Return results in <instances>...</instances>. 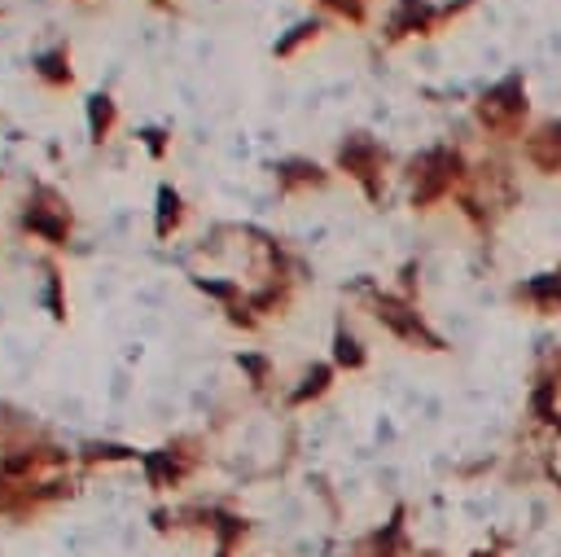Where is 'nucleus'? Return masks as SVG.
I'll list each match as a JSON object with an SVG mask.
<instances>
[{
	"label": "nucleus",
	"instance_id": "8",
	"mask_svg": "<svg viewBox=\"0 0 561 557\" xmlns=\"http://www.w3.org/2000/svg\"><path fill=\"white\" fill-rule=\"evenodd\" d=\"M513 298L539 316H561V263L552 272H535L530 281L513 285Z\"/></svg>",
	"mask_w": 561,
	"mask_h": 557
},
{
	"label": "nucleus",
	"instance_id": "3",
	"mask_svg": "<svg viewBox=\"0 0 561 557\" xmlns=\"http://www.w3.org/2000/svg\"><path fill=\"white\" fill-rule=\"evenodd\" d=\"M373 316H377V325H386L399 342H408V346H416V351H443L447 342H443V333H434L425 320H421V311H416V303L412 298H403V294H373Z\"/></svg>",
	"mask_w": 561,
	"mask_h": 557
},
{
	"label": "nucleus",
	"instance_id": "11",
	"mask_svg": "<svg viewBox=\"0 0 561 557\" xmlns=\"http://www.w3.org/2000/svg\"><path fill=\"white\" fill-rule=\"evenodd\" d=\"M324 184H329V175H324L316 162H307V158H289V162H280V167H276V189H280V193L324 189Z\"/></svg>",
	"mask_w": 561,
	"mask_h": 557
},
{
	"label": "nucleus",
	"instance_id": "12",
	"mask_svg": "<svg viewBox=\"0 0 561 557\" xmlns=\"http://www.w3.org/2000/svg\"><path fill=\"white\" fill-rule=\"evenodd\" d=\"M35 75H39L48 88H66V83H70V48L57 44V48L39 53V57H35Z\"/></svg>",
	"mask_w": 561,
	"mask_h": 557
},
{
	"label": "nucleus",
	"instance_id": "18",
	"mask_svg": "<svg viewBox=\"0 0 561 557\" xmlns=\"http://www.w3.org/2000/svg\"><path fill=\"white\" fill-rule=\"evenodd\" d=\"M44 303H48V316L53 320H66V298H61V272L48 268V289H44Z\"/></svg>",
	"mask_w": 561,
	"mask_h": 557
},
{
	"label": "nucleus",
	"instance_id": "17",
	"mask_svg": "<svg viewBox=\"0 0 561 557\" xmlns=\"http://www.w3.org/2000/svg\"><path fill=\"white\" fill-rule=\"evenodd\" d=\"M316 35H320V22H316V18H311V22H298V26H289V35H280V39L272 44V53H276V57H294V53H298L307 39H316Z\"/></svg>",
	"mask_w": 561,
	"mask_h": 557
},
{
	"label": "nucleus",
	"instance_id": "9",
	"mask_svg": "<svg viewBox=\"0 0 561 557\" xmlns=\"http://www.w3.org/2000/svg\"><path fill=\"white\" fill-rule=\"evenodd\" d=\"M355 557H412V539H408V526H403V509L381 522L373 535H364L355 544Z\"/></svg>",
	"mask_w": 561,
	"mask_h": 557
},
{
	"label": "nucleus",
	"instance_id": "1",
	"mask_svg": "<svg viewBox=\"0 0 561 557\" xmlns=\"http://www.w3.org/2000/svg\"><path fill=\"white\" fill-rule=\"evenodd\" d=\"M408 180H412V206L430 211L460 193V184L469 180V162L451 145H430L408 162Z\"/></svg>",
	"mask_w": 561,
	"mask_h": 557
},
{
	"label": "nucleus",
	"instance_id": "5",
	"mask_svg": "<svg viewBox=\"0 0 561 557\" xmlns=\"http://www.w3.org/2000/svg\"><path fill=\"white\" fill-rule=\"evenodd\" d=\"M337 167L377 202L381 197V175H386V149L368 132H351L337 149Z\"/></svg>",
	"mask_w": 561,
	"mask_h": 557
},
{
	"label": "nucleus",
	"instance_id": "2",
	"mask_svg": "<svg viewBox=\"0 0 561 557\" xmlns=\"http://www.w3.org/2000/svg\"><path fill=\"white\" fill-rule=\"evenodd\" d=\"M473 118L486 136L495 140H522L526 136V123H530V96H526V75L513 70L504 75L500 83H491L478 105H473Z\"/></svg>",
	"mask_w": 561,
	"mask_h": 557
},
{
	"label": "nucleus",
	"instance_id": "20",
	"mask_svg": "<svg viewBox=\"0 0 561 557\" xmlns=\"http://www.w3.org/2000/svg\"><path fill=\"white\" fill-rule=\"evenodd\" d=\"M237 364L250 373V382H254V386H263V382H267V360H263V355H241Z\"/></svg>",
	"mask_w": 561,
	"mask_h": 557
},
{
	"label": "nucleus",
	"instance_id": "10",
	"mask_svg": "<svg viewBox=\"0 0 561 557\" xmlns=\"http://www.w3.org/2000/svg\"><path fill=\"white\" fill-rule=\"evenodd\" d=\"M193 465H197V456L180 452V447H158V452L145 456V474H149L153 487H175Z\"/></svg>",
	"mask_w": 561,
	"mask_h": 557
},
{
	"label": "nucleus",
	"instance_id": "6",
	"mask_svg": "<svg viewBox=\"0 0 561 557\" xmlns=\"http://www.w3.org/2000/svg\"><path fill=\"white\" fill-rule=\"evenodd\" d=\"M22 224H26V232H35L39 241H48V246H66V237H70V211H66V202L53 193V189H35V202L26 206V215H22Z\"/></svg>",
	"mask_w": 561,
	"mask_h": 557
},
{
	"label": "nucleus",
	"instance_id": "14",
	"mask_svg": "<svg viewBox=\"0 0 561 557\" xmlns=\"http://www.w3.org/2000/svg\"><path fill=\"white\" fill-rule=\"evenodd\" d=\"M114 118H118V110H114V101L110 96H88V136L92 140H105L110 136V127H114Z\"/></svg>",
	"mask_w": 561,
	"mask_h": 557
},
{
	"label": "nucleus",
	"instance_id": "7",
	"mask_svg": "<svg viewBox=\"0 0 561 557\" xmlns=\"http://www.w3.org/2000/svg\"><path fill=\"white\" fill-rule=\"evenodd\" d=\"M522 158L543 175H561V118H543V123L526 127Z\"/></svg>",
	"mask_w": 561,
	"mask_h": 557
},
{
	"label": "nucleus",
	"instance_id": "15",
	"mask_svg": "<svg viewBox=\"0 0 561 557\" xmlns=\"http://www.w3.org/2000/svg\"><path fill=\"white\" fill-rule=\"evenodd\" d=\"M329 382H333V364H311V368L302 373V386L289 395V403L298 408V403H307V399H320V395L329 390Z\"/></svg>",
	"mask_w": 561,
	"mask_h": 557
},
{
	"label": "nucleus",
	"instance_id": "13",
	"mask_svg": "<svg viewBox=\"0 0 561 557\" xmlns=\"http://www.w3.org/2000/svg\"><path fill=\"white\" fill-rule=\"evenodd\" d=\"M368 364V351H364V342L351 333V329H337L333 333V368H346V373H355V368H364Z\"/></svg>",
	"mask_w": 561,
	"mask_h": 557
},
{
	"label": "nucleus",
	"instance_id": "16",
	"mask_svg": "<svg viewBox=\"0 0 561 557\" xmlns=\"http://www.w3.org/2000/svg\"><path fill=\"white\" fill-rule=\"evenodd\" d=\"M180 219H184V202H180V193L175 189H158V237H171L175 228H180Z\"/></svg>",
	"mask_w": 561,
	"mask_h": 557
},
{
	"label": "nucleus",
	"instance_id": "4",
	"mask_svg": "<svg viewBox=\"0 0 561 557\" xmlns=\"http://www.w3.org/2000/svg\"><path fill=\"white\" fill-rule=\"evenodd\" d=\"M473 0H456V4H430V0H394L386 13V39L399 44L408 35H434L443 22H451L460 9H469Z\"/></svg>",
	"mask_w": 561,
	"mask_h": 557
},
{
	"label": "nucleus",
	"instance_id": "19",
	"mask_svg": "<svg viewBox=\"0 0 561 557\" xmlns=\"http://www.w3.org/2000/svg\"><path fill=\"white\" fill-rule=\"evenodd\" d=\"M324 9H333L337 18H346V22H364L368 18V0H320Z\"/></svg>",
	"mask_w": 561,
	"mask_h": 557
},
{
	"label": "nucleus",
	"instance_id": "21",
	"mask_svg": "<svg viewBox=\"0 0 561 557\" xmlns=\"http://www.w3.org/2000/svg\"><path fill=\"white\" fill-rule=\"evenodd\" d=\"M140 140L149 145V154H153V158H162V154H167V136H162L158 127H149V132H140Z\"/></svg>",
	"mask_w": 561,
	"mask_h": 557
}]
</instances>
